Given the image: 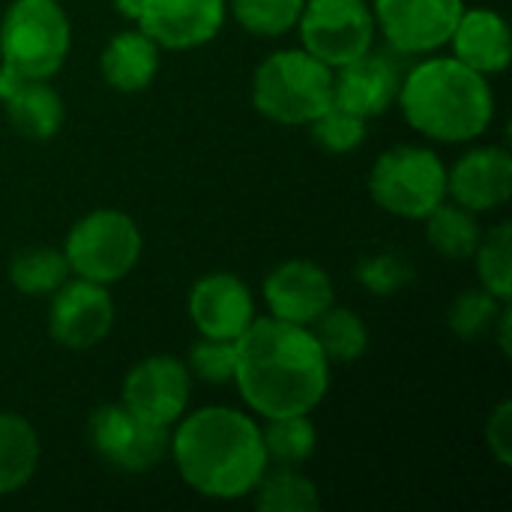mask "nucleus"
I'll return each mask as SVG.
<instances>
[{
    "instance_id": "obj_1",
    "label": "nucleus",
    "mask_w": 512,
    "mask_h": 512,
    "mask_svg": "<svg viewBox=\"0 0 512 512\" xmlns=\"http://www.w3.org/2000/svg\"><path fill=\"white\" fill-rule=\"evenodd\" d=\"M234 387L264 420L312 414L330 390V360L309 327L255 318L237 339Z\"/></svg>"
},
{
    "instance_id": "obj_2",
    "label": "nucleus",
    "mask_w": 512,
    "mask_h": 512,
    "mask_svg": "<svg viewBox=\"0 0 512 512\" xmlns=\"http://www.w3.org/2000/svg\"><path fill=\"white\" fill-rule=\"evenodd\" d=\"M168 456L180 480L210 501L249 498L270 468L261 423L228 405H207L171 426Z\"/></svg>"
},
{
    "instance_id": "obj_3",
    "label": "nucleus",
    "mask_w": 512,
    "mask_h": 512,
    "mask_svg": "<svg viewBox=\"0 0 512 512\" xmlns=\"http://www.w3.org/2000/svg\"><path fill=\"white\" fill-rule=\"evenodd\" d=\"M396 102L411 129L441 144L474 141L495 120V90L489 78L453 54L420 60L402 78Z\"/></svg>"
},
{
    "instance_id": "obj_4",
    "label": "nucleus",
    "mask_w": 512,
    "mask_h": 512,
    "mask_svg": "<svg viewBox=\"0 0 512 512\" xmlns=\"http://www.w3.org/2000/svg\"><path fill=\"white\" fill-rule=\"evenodd\" d=\"M333 102V69L306 48L267 54L252 75V105L279 126H309Z\"/></svg>"
},
{
    "instance_id": "obj_5",
    "label": "nucleus",
    "mask_w": 512,
    "mask_h": 512,
    "mask_svg": "<svg viewBox=\"0 0 512 512\" xmlns=\"http://www.w3.org/2000/svg\"><path fill=\"white\" fill-rule=\"evenodd\" d=\"M72 48V24L60 0H12L0 18V66L21 78L51 81Z\"/></svg>"
},
{
    "instance_id": "obj_6",
    "label": "nucleus",
    "mask_w": 512,
    "mask_h": 512,
    "mask_svg": "<svg viewBox=\"0 0 512 512\" xmlns=\"http://www.w3.org/2000/svg\"><path fill=\"white\" fill-rule=\"evenodd\" d=\"M144 252V237L138 222L114 207L90 210L72 222L63 255L69 273L96 285H114L126 279Z\"/></svg>"
},
{
    "instance_id": "obj_7",
    "label": "nucleus",
    "mask_w": 512,
    "mask_h": 512,
    "mask_svg": "<svg viewBox=\"0 0 512 512\" xmlns=\"http://www.w3.org/2000/svg\"><path fill=\"white\" fill-rule=\"evenodd\" d=\"M372 201L399 219H426L447 201V162L420 144H399L384 150L369 174Z\"/></svg>"
},
{
    "instance_id": "obj_8",
    "label": "nucleus",
    "mask_w": 512,
    "mask_h": 512,
    "mask_svg": "<svg viewBox=\"0 0 512 512\" xmlns=\"http://www.w3.org/2000/svg\"><path fill=\"white\" fill-rule=\"evenodd\" d=\"M297 30L303 42L300 48L330 69L372 51L378 33L369 0H306Z\"/></svg>"
},
{
    "instance_id": "obj_9",
    "label": "nucleus",
    "mask_w": 512,
    "mask_h": 512,
    "mask_svg": "<svg viewBox=\"0 0 512 512\" xmlns=\"http://www.w3.org/2000/svg\"><path fill=\"white\" fill-rule=\"evenodd\" d=\"M93 453L123 474H147L168 459L171 429L132 414L123 402L99 405L87 420Z\"/></svg>"
},
{
    "instance_id": "obj_10",
    "label": "nucleus",
    "mask_w": 512,
    "mask_h": 512,
    "mask_svg": "<svg viewBox=\"0 0 512 512\" xmlns=\"http://www.w3.org/2000/svg\"><path fill=\"white\" fill-rule=\"evenodd\" d=\"M375 30L399 54H435L441 51L465 9L462 0H372Z\"/></svg>"
},
{
    "instance_id": "obj_11",
    "label": "nucleus",
    "mask_w": 512,
    "mask_h": 512,
    "mask_svg": "<svg viewBox=\"0 0 512 512\" xmlns=\"http://www.w3.org/2000/svg\"><path fill=\"white\" fill-rule=\"evenodd\" d=\"M192 399V375L186 369V360L171 354H153L135 363L120 387V402L156 423L171 429L189 408Z\"/></svg>"
},
{
    "instance_id": "obj_12",
    "label": "nucleus",
    "mask_w": 512,
    "mask_h": 512,
    "mask_svg": "<svg viewBox=\"0 0 512 512\" xmlns=\"http://www.w3.org/2000/svg\"><path fill=\"white\" fill-rule=\"evenodd\" d=\"M48 297V336L66 351H87L111 333L117 309L108 285L69 276Z\"/></svg>"
},
{
    "instance_id": "obj_13",
    "label": "nucleus",
    "mask_w": 512,
    "mask_h": 512,
    "mask_svg": "<svg viewBox=\"0 0 512 512\" xmlns=\"http://www.w3.org/2000/svg\"><path fill=\"white\" fill-rule=\"evenodd\" d=\"M264 306L270 309V318L312 327L333 303L336 288L330 273L306 258H291L279 267H273L261 285Z\"/></svg>"
},
{
    "instance_id": "obj_14",
    "label": "nucleus",
    "mask_w": 512,
    "mask_h": 512,
    "mask_svg": "<svg viewBox=\"0 0 512 512\" xmlns=\"http://www.w3.org/2000/svg\"><path fill=\"white\" fill-rule=\"evenodd\" d=\"M186 312L198 336L228 339V342H237L258 318L252 288L240 276L225 270L207 273L192 285Z\"/></svg>"
},
{
    "instance_id": "obj_15",
    "label": "nucleus",
    "mask_w": 512,
    "mask_h": 512,
    "mask_svg": "<svg viewBox=\"0 0 512 512\" xmlns=\"http://www.w3.org/2000/svg\"><path fill=\"white\" fill-rule=\"evenodd\" d=\"M225 15V0H144L135 27L162 51H192L222 33Z\"/></svg>"
},
{
    "instance_id": "obj_16",
    "label": "nucleus",
    "mask_w": 512,
    "mask_h": 512,
    "mask_svg": "<svg viewBox=\"0 0 512 512\" xmlns=\"http://www.w3.org/2000/svg\"><path fill=\"white\" fill-rule=\"evenodd\" d=\"M512 195V156L507 147L489 144L474 147L447 168V198L465 210L489 213L510 201Z\"/></svg>"
},
{
    "instance_id": "obj_17",
    "label": "nucleus",
    "mask_w": 512,
    "mask_h": 512,
    "mask_svg": "<svg viewBox=\"0 0 512 512\" xmlns=\"http://www.w3.org/2000/svg\"><path fill=\"white\" fill-rule=\"evenodd\" d=\"M399 84V69L387 57L366 51L357 60L333 69V102L372 120L396 102Z\"/></svg>"
},
{
    "instance_id": "obj_18",
    "label": "nucleus",
    "mask_w": 512,
    "mask_h": 512,
    "mask_svg": "<svg viewBox=\"0 0 512 512\" xmlns=\"http://www.w3.org/2000/svg\"><path fill=\"white\" fill-rule=\"evenodd\" d=\"M447 45L453 48L456 60H462L465 66L486 78L507 72L512 60L510 24L501 12L486 6L462 9Z\"/></svg>"
},
{
    "instance_id": "obj_19",
    "label": "nucleus",
    "mask_w": 512,
    "mask_h": 512,
    "mask_svg": "<svg viewBox=\"0 0 512 512\" xmlns=\"http://www.w3.org/2000/svg\"><path fill=\"white\" fill-rule=\"evenodd\" d=\"M159 54L162 48L141 27H126L105 42L99 54V69L111 90L141 93L153 84L159 72Z\"/></svg>"
},
{
    "instance_id": "obj_20",
    "label": "nucleus",
    "mask_w": 512,
    "mask_h": 512,
    "mask_svg": "<svg viewBox=\"0 0 512 512\" xmlns=\"http://www.w3.org/2000/svg\"><path fill=\"white\" fill-rule=\"evenodd\" d=\"M6 120L9 126L27 138V141H48L60 132L66 108H63V96L45 81V78H27L21 81L6 99Z\"/></svg>"
},
{
    "instance_id": "obj_21",
    "label": "nucleus",
    "mask_w": 512,
    "mask_h": 512,
    "mask_svg": "<svg viewBox=\"0 0 512 512\" xmlns=\"http://www.w3.org/2000/svg\"><path fill=\"white\" fill-rule=\"evenodd\" d=\"M42 444L30 420L0 411V498L21 492L39 468Z\"/></svg>"
},
{
    "instance_id": "obj_22",
    "label": "nucleus",
    "mask_w": 512,
    "mask_h": 512,
    "mask_svg": "<svg viewBox=\"0 0 512 512\" xmlns=\"http://www.w3.org/2000/svg\"><path fill=\"white\" fill-rule=\"evenodd\" d=\"M9 282L24 297H48L54 294L72 273L63 249L54 246H24L9 258Z\"/></svg>"
},
{
    "instance_id": "obj_23",
    "label": "nucleus",
    "mask_w": 512,
    "mask_h": 512,
    "mask_svg": "<svg viewBox=\"0 0 512 512\" xmlns=\"http://www.w3.org/2000/svg\"><path fill=\"white\" fill-rule=\"evenodd\" d=\"M426 240L429 246L444 255V258H453V261H465L474 255L480 237H483V228H480V219L474 210H465L462 204H450V201H441L426 219Z\"/></svg>"
},
{
    "instance_id": "obj_24",
    "label": "nucleus",
    "mask_w": 512,
    "mask_h": 512,
    "mask_svg": "<svg viewBox=\"0 0 512 512\" xmlns=\"http://www.w3.org/2000/svg\"><path fill=\"white\" fill-rule=\"evenodd\" d=\"M252 495L261 512H315L321 507L315 483L291 465L267 468Z\"/></svg>"
},
{
    "instance_id": "obj_25",
    "label": "nucleus",
    "mask_w": 512,
    "mask_h": 512,
    "mask_svg": "<svg viewBox=\"0 0 512 512\" xmlns=\"http://www.w3.org/2000/svg\"><path fill=\"white\" fill-rule=\"evenodd\" d=\"M324 351V357L333 363H354L366 354L369 348V330L363 318L354 309L345 306H330L312 327H309Z\"/></svg>"
},
{
    "instance_id": "obj_26",
    "label": "nucleus",
    "mask_w": 512,
    "mask_h": 512,
    "mask_svg": "<svg viewBox=\"0 0 512 512\" xmlns=\"http://www.w3.org/2000/svg\"><path fill=\"white\" fill-rule=\"evenodd\" d=\"M264 450L270 465H291L300 468L315 456L318 447V429L309 420V414H291V417H273L261 426Z\"/></svg>"
},
{
    "instance_id": "obj_27",
    "label": "nucleus",
    "mask_w": 512,
    "mask_h": 512,
    "mask_svg": "<svg viewBox=\"0 0 512 512\" xmlns=\"http://www.w3.org/2000/svg\"><path fill=\"white\" fill-rule=\"evenodd\" d=\"M480 288L495 294L498 300L510 303L512 297V225L498 222L495 228L483 231L474 255Z\"/></svg>"
},
{
    "instance_id": "obj_28",
    "label": "nucleus",
    "mask_w": 512,
    "mask_h": 512,
    "mask_svg": "<svg viewBox=\"0 0 512 512\" xmlns=\"http://www.w3.org/2000/svg\"><path fill=\"white\" fill-rule=\"evenodd\" d=\"M306 0H228L237 24L261 39L285 36L297 27Z\"/></svg>"
},
{
    "instance_id": "obj_29",
    "label": "nucleus",
    "mask_w": 512,
    "mask_h": 512,
    "mask_svg": "<svg viewBox=\"0 0 512 512\" xmlns=\"http://www.w3.org/2000/svg\"><path fill=\"white\" fill-rule=\"evenodd\" d=\"M504 300H498L495 294H489L486 288H471V291H462L450 309H447V324L450 330L465 339V342H477L483 339L486 333H492L498 327V318L504 312Z\"/></svg>"
},
{
    "instance_id": "obj_30",
    "label": "nucleus",
    "mask_w": 512,
    "mask_h": 512,
    "mask_svg": "<svg viewBox=\"0 0 512 512\" xmlns=\"http://www.w3.org/2000/svg\"><path fill=\"white\" fill-rule=\"evenodd\" d=\"M366 117L330 102L312 123H309V135L312 141L333 153V156H348L354 153L363 141H366Z\"/></svg>"
},
{
    "instance_id": "obj_31",
    "label": "nucleus",
    "mask_w": 512,
    "mask_h": 512,
    "mask_svg": "<svg viewBox=\"0 0 512 512\" xmlns=\"http://www.w3.org/2000/svg\"><path fill=\"white\" fill-rule=\"evenodd\" d=\"M186 369H189L192 381H204V384H213V387H219V384H234L237 342L198 336V342L189 348Z\"/></svg>"
},
{
    "instance_id": "obj_32",
    "label": "nucleus",
    "mask_w": 512,
    "mask_h": 512,
    "mask_svg": "<svg viewBox=\"0 0 512 512\" xmlns=\"http://www.w3.org/2000/svg\"><path fill=\"white\" fill-rule=\"evenodd\" d=\"M408 279H411V267L399 255H372L357 267V282L378 297L396 294L399 288L408 285Z\"/></svg>"
},
{
    "instance_id": "obj_33",
    "label": "nucleus",
    "mask_w": 512,
    "mask_h": 512,
    "mask_svg": "<svg viewBox=\"0 0 512 512\" xmlns=\"http://www.w3.org/2000/svg\"><path fill=\"white\" fill-rule=\"evenodd\" d=\"M486 444H489V453L498 459V465L510 468L512 465V402L504 399L492 414H489V423H486Z\"/></svg>"
},
{
    "instance_id": "obj_34",
    "label": "nucleus",
    "mask_w": 512,
    "mask_h": 512,
    "mask_svg": "<svg viewBox=\"0 0 512 512\" xmlns=\"http://www.w3.org/2000/svg\"><path fill=\"white\" fill-rule=\"evenodd\" d=\"M141 6H144V0H114V9H117V15L120 18H126V21H138V15H141Z\"/></svg>"
}]
</instances>
